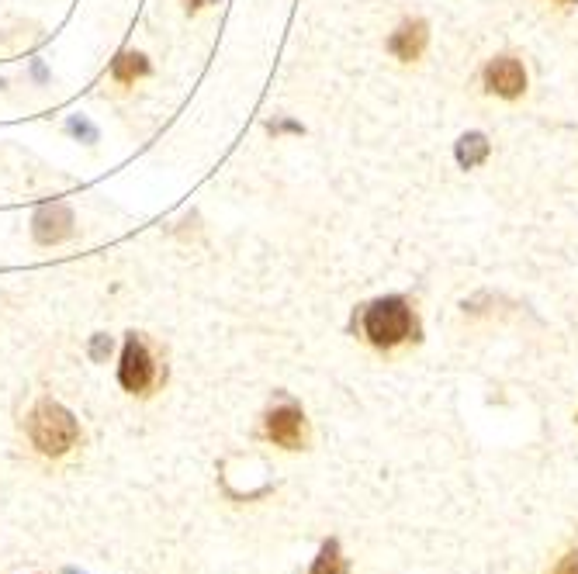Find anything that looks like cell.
<instances>
[{"label":"cell","instance_id":"obj_1","mask_svg":"<svg viewBox=\"0 0 578 574\" xmlns=\"http://www.w3.org/2000/svg\"><path fill=\"white\" fill-rule=\"evenodd\" d=\"M28 436H32V443L39 447V453H45V457H63V453L77 443L80 426L70 409H63L59 402L45 398V402H39L32 409Z\"/></svg>","mask_w":578,"mask_h":574},{"label":"cell","instance_id":"obj_2","mask_svg":"<svg viewBox=\"0 0 578 574\" xmlns=\"http://www.w3.org/2000/svg\"><path fill=\"white\" fill-rule=\"evenodd\" d=\"M364 332L374 346H395L416 332V319H412L405 298H381L374 305H367Z\"/></svg>","mask_w":578,"mask_h":574},{"label":"cell","instance_id":"obj_3","mask_svg":"<svg viewBox=\"0 0 578 574\" xmlns=\"http://www.w3.org/2000/svg\"><path fill=\"white\" fill-rule=\"evenodd\" d=\"M118 381H122V388L132 391V395H142V391L153 384V357H149L146 343H142L135 332L125 339L122 364H118Z\"/></svg>","mask_w":578,"mask_h":574},{"label":"cell","instance_id":"obj_4","mask_svg":"<svg viewBox=\"0 0 578 574\" xmlns=\"http://www.w3.org/2000/svg\"><path fill=\"white\" fill-rule=\"evenodd\" d=\"M485 87L499 97H520L523 90H527V70H523L520 59L499 56L485 66Z\"/></svg>","mask_w":578,"mask_h":574},{"label":"cell","instance_id":"obj_5","mask_svg":"<svg viewBox=\"0 0 578 574\" xmlns=\"http://www.w3.org/2000/svg\"><path fill=\"white\" fill-rule=\"evenodd\" d=\"M35 239H39L42 246H56L63 243V239L73 236V211L63 205V201H52V205H42L35 211Z\"/></svg>","mask_w":578,"mask_h":574},{"label":"cell","instance_id":"obj_6","mask_svg":"<svg viewBox=\"0 0 578 574\" xmlns=\"http://www.w3.org/2000/svg\"><path fill=\"white\" fill-rule=\"evenodd\" d=\"M267 436L284 450H298L305 443V415L295 405H281L267 415Z\"/></svg>","mask_w":578,"mask_h":574},{"label":"cell","instance_id":"obj_7","mask_svg":"<svg viewBox=\"0 0 578 574\" xmlns=\"http://www.w3.org/2000/svg\"><path fill=\"white\" fill-rule=\"evenodd\" d=\"M426 39H430V32H426V21H405L399 32L388 39V49H392L399 59H405V63H412V59L423 56Z\"/></svg>","mask_w":578,"mask_h":574},{"label":"cell","instance_id":"obj_8","mask_svg":"<svg viewBox=\"0 0 578 574\" xmlns=\"http://www.w3.org/2000/svg\"><path fill=\"white\" fill-rule=\"evenodd\" d=\"M485 156H489V139H485L482 132H468L457 139V163H461L464 170L485 163Z\"/></svg>","mask_w":578,"mask_h":574},{"label":"cell","instance_id":"obj_9","mask_svg":"<svg viewBox=\"0 0 578 574\" xmlns=\"http://www.w3.org/2000/svg\"><path fill=\"white\" fill-rule=\"evenodd\" d=\"M146 73H149V63L142 52H122V56L111 63V77L118 83H135L139 77H146Z\"/></svg>","mask_w":578,"mask_h":574},{"label":"cell","instance_id":"obj_10","mask_svg":"<svg viewBox=\"0 0 578 574\" xmlns=\"http://www.w3.org/2000/svg\"><path fill=\"white\" fill-rule=\"evenodd\" d=\"M312 574H347V561H343V554H340V543L329 540L326 547L319 550V557H315V564H312Z\"/></svg>","mask_w":578,"mask_h":574},{"label":"cell","instance_id":"obj_11","mask_svg":"<svg viewBox=\"0 0 578 574\" xmlns=\"http://www.w3.org/2000/svg\"><path fill=\"white\" fill-rule=\"evenodd\" d=\"M70 128L73 135H77V139H84V142H97V128L87 122V118H70Z\"/></svg>","mask_w":578,"mask_h":574},{"label":"cell","instance_id":"obj_12","mask_svg":"<svg viewBox=\"0 0 578 574\" xmlns=\"http://www.w3.org/2000/svg\"><path fill=\"white\" fill-rule=\"evenodd\" d=\"M111 353V339L108 336H94V343H90V357L97 360V364H101L104 357H108Z\"/></svg>","mask_w":578,"mask_h":574},{"label":"cell","instance_id":"obj_13","mask_svg":"<svg viewBox=\"0 0 578 574\" xmlns=\"http://www.w3.org/2000/svg\"><path fill=\"white\" fill-rule=\"evenodd\" d=\"M554 574H578V554L561 557V564H558V571H554Z\"/></svg>","mask_w":578,"mask_h":574},{"label":"cell","instance_id":"obj_14","mask_svg":"<svg viewBox=\"0 0 578 574\" xmlns=\"http://www.w3.org/2000/svg\"><path fill=\"white\" fill-rule=\"evenodd\" d=\"M270 132H302V125H295V122H277V125H270Z\"/></svg>","mask_w":578,"mask_h":574},{"label":"cell","instance_id":"obj_15","mask_svg":"<svg viewBox=\"0 0 578 574\" xmlns=\"http://www.w3.org/2000/svg\"><path fill=\"white\" fill-rule=\"evenodd\" d=\"M201 4H205V0H187V11H198Z\"/></svg>","mask_w":578,"mask_h":574},{"label":"cell","instance_id":"obj_16","mask_svg":"<svg viewBox=\"0 0 578 574\" xmlns=\"http://www.w3.org/2000/svg\"><path fill=\"white\" fill-rule=\"evenodd\" d=\"M558 4H575V0H558Z\"/></svg>","mask_w":578,"mask_h":574},{"label":"cell","instance_id":"obj_17","mask_svg":"<svg viewBox=\"0 0 578 574\" xmlns=\"http://www.w3.org/2000/svg\"><path fill=\"white\" fill-rule=\"evenodd\" d=\"M0 87H4V83H0Z\"/></svg>","mask_w":578,"mask_h":574}]
</instances>
